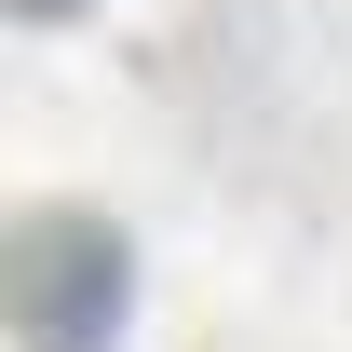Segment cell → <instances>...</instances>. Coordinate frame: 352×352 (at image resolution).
Returning <instances> with one entry per match:
<instances>
[{"mask_svg": "<svg viewBox=\"0 0 352 352\" xmlns=\"http://www.w3.org/2000/svg\"><path fill=\"white\" fill-rule=\"evenodd\" d=\"M122 298H135V258L109 217H28L14 258H0V311H14L28 352H95L122 325Z\"/></svg>", "mask_w": 352, "mask_h": 352, "instance_id": "obj_1", "label": "cell"}, {"mask_svg": "<svg viewBox=\"0 0 352 352\" xmlns=\"http://www.w3.org/2000/svg\"><path fill=\"white\" fill-rule=\"evenodd\" d=\"M14 14H68V0H14Z\"/></svg>", "mask_w": 352, "mask_h": 352, "instance_id": "obj_2", "label": "cell"}]
</instances>
